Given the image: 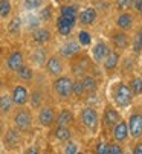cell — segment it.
Returning a JSON list of instances; mask_svg holds the SVG:
<instances>
[{
    "label": "cell",
    "instance_id": "1",
    "mask_svg": "<svg viewBox=\"0 0 142 154\" xmlns=\"http://www.w3.org/2000/svg\"><path fill=\"white\" fill-rule=\"evenodd\" d=\"M113 101H115L116 107H119V108H127L131 104L133 93H131L130 87L125 82H119L115 87V90H113Z\"/></svg>",
    "mask_w": 142,
    "mask_h": 154
},
{
    "label": "cell",
    "instance_id": "2",
    "mask_svg": "<svg viewBox=\"0 0 142 154\" xmlns=\"http://www.w3.org/2000/svg\"><path fill=\"white\" fill-rule=\"evenodd\" d=\"M72 85H74L72 78L60 75V76H57V78H55V81H54V85H52V87H54L55 95H57L60 99L66 101V99H69L70 96H72Z\"/></svg>",
    "mask_w": 142,
    "mask_h": 154
},
{
    "label": "cell",
    "instance_id": "3",
    "mask_svg": "<svg viewBox=\"0 0 142 154\" xmlns=\"http://www.w3.org/2000/svg\"><path fill=\"white\" fill-rule=\"evenodd\" d=\"M12 124L18 131H29L32 127V113L28 108H18L12 116Z\"/></svg>",
    "mask_w": 142,
    "mask_h": 154
},
{
    "label": "cell",
    "instance_id": "4",
    "mask_svg": "<svg viewBox=\"0 0 142 154\" xmlns=\"http://www.w3.org/2000/svg\"><path fill=\"white\" fill-rule=\"evenodd\" d=\"M99 115L93 107H84L81 110V122L83 125L90 131V133H95L99 127Z\"/></svg>",
    "mask_w": 142,
    "mask_h": 154
},
{
    "label": "cell",
    "instance_id": "5",
    "mask_svg": "<svg viewBox=\"0 0 142 154\" xmlns=\"http://www.w3.org/2000/svg\"><path fill=\"white\" fill-rule=\"evenodd\" d=\"M127 127H128V136L131 139H140L142 137V113L130 115L127 121Z\"/></svg>",
    "mask_w": 142,
    "mask_h": 154
},
{
    "label": "cell",
    "instance_id": "6",
    "mask_svg": "<svg viewBox=\"0 0 142 154\" xmlns=\"http://www.w3.org/2000/svg\"><path fill=\"white\" fill-rule=\"evenodd\" d=\"M55 118H57V115H55V110L51 107V105H41V108H40V112H38V124L41 125V127H52L54 124H55Z\"/></svg>",
    "mask_w": 142,
    "mask_h": 154
},
{
    "label": "cell",
    "instance_id": "7",
    "mask_svg": "<svg viewBox=\"0 0 142 154\" xmlns=\"http://www.w3.org/2000/svg\"><path fill=\"white\" fill-rule=\"evenodd\" d=\"M11 98H12V102L14 105H18V107H23V105H26L28 101H29V92L25 85H15L12 92H11Z\"/></svg>",
    "mask_w": 142,
    "mask_h": 154
},
{
    "label": "cell",
    "instance_id": "8",
    "mask_svg": "<svg viewBox=\"0 0 142 154\" xmlns=\"http://www.w3.org/2000/svg\"><path fill=\"white\" fill-rule=\"evenodd\" d=\"M46 70H47V73L49 75H52V76H60V75H63V72H64V64H63V61H61V58L60 57H57V55H52V57H49L46 60Z\"/></svg>",
    "mask_w": 142,
    "mask_h": 154
},
{
    "label": "cell",
    "instance_id": "9",
    "mask_svg": "<svg viewBox=\"0 0 142 154\" xmlns=\"http://www.w3.org/2000/svg\"><path fill=\"white\" fill-rule=\"evenodd\" d=\"M121 119L122 118H121L119 112H118L116 108H113V107H107L104 110V113H103V125L107 130H112Z\"/></svg>",
    "mask_w": 142,
    "mask_h": 154
},
{
    "label": "cell",
    "instance_id": "10",
    "mask_svg": "<svg viewBox=\"0 0 142 154\" xmlns=\"http://www.w3.org/2000/svg\"><path fill=\"white\" fill-rule=\"evenodd\" d=\"M112 137L115 142H125L128 139V127L125 121H119L113 128H112Z\"/></svg>",
    "mask_w": 142,
    "mask_h": 154
},
{
    "label": "cell",
    "instance_id": "11",
    "mask_svg": "<svg viewBox=\"0 0 142 154\" xmlns=\"http://www.w3.org/2000/svg\"><path fill=\"white\" fill-rule=\"evenodd\" d=\"M109 54H110V48L106 45L104 41H98L96 45L93 46V51H92L93 61H95V63H98V64L104 63V60L109 57Z\"/></svg>",
    "mask_w": 142,
    "mask_h": 154
},
{
    "label": "cell",
    "instance_id": "12",
    "mask_svg": "<svg viewBox=\"0 0 142 154\" xmlns=\"http://www.w3.org/2000/svg\"><path fill=\"white\" fill-rule=\"evenodd\" d=\"M5 145L8 148H17L21 142V131H18L15 127L14 128H8L6 130V133H5Z\"/></svg>",
    "mask_w": 142,
    "mask_h": 154
},
{
    "label": "cell",
    "instance_id": "13",
    "mask_svg": "<svg viewBox=\"0 0 142 154\" xmlns=\"http://www.w3.org/2000/svg\"><path fill=\"white\" fill-rule=\"evenodd\" d=\"M75 23H77V20H74V18H66V17H61V15H60V17L57 18V29H58V32H60L63 37H67L70 32H72Z\"/></svg>",
    "mask_w": 142,
    "mask_h": 154
},
{
    "label": "cell",
    "instance_id": "14",
    "mask_svg": "<svg viewBox=\"0 0 142 154\" xmlns=\"http://www.w3.org/2000/svg\"><path fill=\"white\" fill-rule=\"evenodd\" d=\"M23 61H25V58H23V54L20 51H15L12 54H9V57L6 58V67L11 70V72H17L21 66H23Z\"/></svg>",
    "mask_w": 142,
    "mask_h": 154
},
{
    "label": "cell",
    "instance_id": "15",
    "mask_svg": "<svg viewBox=\"0 0 142 154\" xmlns=\"http://www.w3.org/2000/svg\"><path fill=\"white\" fill-rule=\"evenodd\" d=\"M96 17H98V14H96V9H95V8H84L80 12V15H78L80 21L83 25H86V26L93 25L95 21H96Z\"/></svg>",
    "mask_w": 142,
    "mask_h": 154
},
{
    "label": "cell",
    "instance_id": "16",
    "mask_svg": "<svg viewBox=\"0 0 142 154\" xmlns=\"http://www.w3.org/2000/svg\"><path fill=\"white\" fill-rule=\"evenodd\" d=\"M74 113L70 110H61V112L57 115L55 118V122L58 127H70L74 124Z\"/></svg>",
    "mask_w": 142,
    "mask_h": 154
},
{
    "label": "cell",
    "instance_id": "17",
    "mask_svg": "<svg viewBox=\"0 0 142 154\" xmlns=\"http://www.w3.org/2000/svg\"><path fill=\"white\" fill-rule=\"evenodd\" d=\"M80 49H81V46L78 45V43H75V41H69V43H66V45L61 46L60 54H61V57H64V58H70V57L77 55V54L80 52Z\"/></svg>",
    "mask_w": 142,
    "mask_h": 154
},
{
    "label": "cell",
    "instance_id": "18",
    "mask_svg": "<svg viewBox=\"0 0 142 154\" xmlns=\"http://www.w3.org/2000/svg\"><path fill=\"white\" fill-rule=\"evenodd\" d=\"M119 58H121V55H119V52H110L109 54V57L104 60V69L107 70V72H113L116 67H118V63H119Z\"/></svg>",
    "mask_w": 142,
    "mask_h": 154
},
{
    "label": "cell",
    "instance_id": "19",
    "mask_svg": "<svg viewBox=\"0 0 142 154\" xmlns=\"http://www.w3.org/2000/svg\"><path fill=\"white\" fill-rule=\"evenodd\" d=\"M116 26L122 29V31H127L133 26V15H130L128 12H122L121 15H118L116 18Z\"/></svg>",
    "mask_w": 142,
    "mask_h": 154
},
{
    "label": "cell",
    "instance_id": "20",
    "mask_svg": "<svg viewBox=\"0 0 142 154\" xmlns=\"http://www.w3.org/2000/svg\"><path fill=\"white\" fill-rule=\"evenodd\" d=\"M12 108H14V102H12V98L11 95H0V113L2 115H8L12 112Z\"/></svg>",
    "mask_w": 142,
    "mask_h": 154
},
{
    "label": "cell",
    "instance_id": "21",
    "mask_svg": "<svg viewBox=\"0 0 142 154\" xmlns=\"http://www.w3.org/2000/svg\"><path fill=\"white\" fill-rule=\"evenodd\" d=\"M32 38H34L35 43H38V45H46V43L51 40V31L44 29V28L35 29L34 34H32Z\"/></svg>",
    "mask_w": 142,
    "mask_h": 154
},
{
    "label": "cell",
    "instance_id": "22",
    "mask_svg": "<svg viewBox=\"0 0 142 154\" xmlns=\"http://www.w3.org/2000/svg\"><path fill=\"white\" fill-rule=\"evenodd\" d=\"M54 136L60 142H67L72 137V130H70V127H58L57 125V128L54 130Z\"/></svg>",
    "mask_w": 142,
    "mask_h": 154
},
{
    "label": "cell",
    "instance_id": "23",
    "mask_svg": "<svg viewBox=\"0 0 142 154\" xmlns=\"http://www.w3.org/2000/svg\"><path fill=\"white\" fill-rule=\"evenodd\" d=\"M112 40H113V43H115L116 48H119V49H127V48H128V37H127L124 32L115 34Z\"/></svg>",
    "mask_w": 142,
    "mask_h": 154
},
{
    "label": "cell",
    "instance_id": "24",
    "mask_svg": "<svg viewBox=\"0 0 142 154\" xmlns=\"http://www.w3.org/2000/svg\"><path fill=\"white\" fill-rule=\"evenodd\" d=\"M81 81H83V85H84V89H86V93H93V92H96L98 82H96V79H95L93 76L87 75V76H84Z\"/></svg>",
    "mask_w": 142,
    "mask_h": 154
},
{
    "label": "cell",
    "instance_id": "25",
    "mask_svg": "<svg viewBox=\"0 0 142 154\" xmlns=\"http://www.w3.org/2000/svg\"><path fill=\"white\" fill-rule=\"evenodd\" d=\"M17 76L21 79V81H31L34 78V70L29 67V66L23 64L21 67L17 70Z\"/></svg>",
    "mask_w": 142,
    "mask_h": 154
},
{
    "label": "cell",
    "instance_id": "26",
    "mask_svg": "<svg viewBox=\"0 0 142 154\" xmlns=\"http://www.w3.org/2000/svg\"><path fill=\"white\" fill-rule=\"evenodd\" d=\"M130 90L133 93V96H140L142 95V76H134L130 81Z\"/></svg>",
    "mask_w": 142,
    "mask_h": 154
},
{
    "label": "cell",
    "instance_id": "27",
    "mask_svg": "<svg viewBox=\"0 0 142 154\" xmlns=\"http://www.w3.org/2000/svg\"><path fill=\"white\" fill-rule=\"evenodd\" d=\"M29 102H31L32 108H40L43 104V93L40 90H34L32 95L29 93Z\"/></svg>",
    "mask_w": 142,
    "mask_h": 154
},
{
    "label": "cell",
    "instance_id": "28",
    "mask_svg": "<svg viewBox=\"0 0 142 154\" xmlns=\"http://www.w3.org/2000/svg\"><path fill=\"white\" fill-rule=\"evenodd\" d=\"M32 61H34L35 64H38V66L44 64V61H46V51H44L43 48L35 49V51L32 52Z\"/></svg>",
    "mask_w": 142,
    "mask_h": 154
},
{
    "label": "cell",
    "instance_id": "29",
    "mask_svg": "<svg viewBox=\"0 0 142 154\" xmlns=\"http://www.w3.org/2000/svg\"><path fill=\"white\" fill-rule=\"evenodd\" d=\"M12 11L9 0H0V18H8Z\"/></svg>",
    "mask_w": 142,
    "mask_h": 154
},
{
    "label": "cell",
    "instance_id": "30",
    "mask_svg": "<svg viewBox=\"0 0 142 154\" xmlns=\"http://www.w3.org/2000/svg\"><path fill=\"white\" fill-rule=\"evenodd\" d=\"M60 15H61V17H66V18H74V20H77V8H75V6H69V5L61 6Z\"/></svg>",
    "mask_w": 142,
    "mask_h": 154
},
{
    "label": "cell",
    "instance_id": "31",
    "mask_svg": "<svg viewBox=\"0 0 142 154\" xmlns=\"http://www.w3.org/2000/svg\"><path fill=\"white\" fill-rule=\"evenodd\" d=\"M20 29H21V18L20 17H14L8 23V32L9 34H18Z\"/></svg>",
    "mask_w": 142,
    "mask_h": 154
},
{
    "label": "cell",
    "instance_id": "32",
    "mask_svg": "<svg viewBox=\"0 0 142 154\" xmlns=\"http://www.w3.org/2000/svg\"><path fill=\"white\" fill-rule=\"evenodd\" d=\"M72 95H75L77 98H83L86 95V89L83 85V81L78 79V81H74V85H72Z\"/></svg>",
    "mask_w": 142,
    "mask_h": 154
},
{
    "label": "cell",
    "instance_id": "33",
    "mask_svg": "<svg viewBox=\"0 0 142 154\" xmlns=\"http://www.w3.org/2000/svg\"><path fill=\"white\" fill-rule=\"evenodd\" d=\"M25 9L26 11H35L43 6V0H25Z\"/></svg>",
    "mask_w": 142,
    "mask_h": 154
},
{
    "label": "cell",
    "instance_id": "34",
    "mask_svg": "<svg viewBox=\"0 0 142 154\" xmlns=\"http://www.w3.org/2000/svg\"><path fill=\"white\" fill-rule=\"evenodd\" d=\"M78 151V143L74 140H67V143L63 148V154H77Z\"/></svg>",
    "mask_w": 142,
    "mask_h": 154
},
{
    "label": "cell",
    "instance_id": "35",
    "mask_svg": "<svg viewBox=\"0 0 142 154\" xmlns=\"http://www.w3.org/2000/svg\"><path fill=\"white\" fill-rule=\"evenodd\" d=\"M131 6H133V0H116V8L122 12H127L128 9H131Z\"/></svg>",
    "mask_w": 142,
    "mask_h": 154
},
{
    "label": "cell",
    "instance_id": "36",
    "mask_svg": "<svg viewBox=\"0 0 142 154\" xmlns=\"http://www.w3.org/2000/svg\"><path fill=\"white\" fill-rule=\"evenodd\" d=\"M78 41H80V45H81V46H90L92 37H90L89 32H86V31H80V34H78Z\"/></svg>",
    "mask_w": 142,
    "mask_h": 154
},
{
    "label": "cell",
    "instance_id": "37",
    "mask_svg": "<svg viewBox=\"0 0 142 154\" xmlns=\"http://www.w3.org/2000/svg\"><path fill=\"white\" fill-rule=\"evenodd\" d=\"M95 154H109V142L107 140H99L95 148Z\"/></svg>",
    "mask_w": 142,
    "mask_h": 154
},
{
    "label": "cell",
    "instance_id": "38",
    "mask_svg": "<svg viewBox=\"0 0 142 154\" xmlns=\"http://www.w3.org/2000/svg\"><path fill=\"white\" fill-rule=\"evenodd\" d=\"M109 154H124V149L119 142H113L109 143Z\"/></svg>",
    "mask_w": 142,
    "mask_h": 154
},
{
    "label": "cell",
    "instance_id": "39",
    "mask_svg": "<svg viewBox=\"0 0 142 154\" xmlns=\"http://www.w3.org/2000/svg\"><path fill=\"white\" fill-rule=\"evenodd\" d=\"M40 17H41V20H44V21L51 20V18H52V9H51L49 6H46L44 9H41V14H40Z\"/></svg>",
    "mask_w": 142,
    "mask_h": 154
},
{
    "label": "cell",
    "instance_id": "40",
    "mask_svg": "<svg viewBox=\"0 0 142 154\" xmlns=\"http://www.w3.org/2000/svg\"><path fill=\"white\" fill-rule=\"evenodd\" d=\"M23 154H41V151H40V148H38V146L32 145V146H28Z\"/></svg>",
    "mask_w": 142,
    "mask_h": 154
},
{
    "label": "cell",
    "instance_id": "41",
    "mask_svg": "<svg viewBox=\"0 0 142 154\" xmlns=\"http://www.w3.org/2000/svg\"><path fill=\"white\" fill-rule=\"evenodd\" d=\"M131 154H142V142H137L131 151Z\"/></svg>",
    "mask_w": 142,
    "mask_h": 154
},
{
    "label": "cell",
    "instance_id": "42",
    "mask_svg": "<svg viewBox=\"0 0 142 154\" xmlns=\"http://www.w3.org/2000/svg\"><path fill=\"white\" fill-rule=\"evenodd\" d=\"M133 6L137 12H142V0H133Z\"/></svg>",
    "mask_w": 142,
    "mask_h": 154
},
{
    "label": "cell",
    "instance_id": "43",
    "mask_svg": "<svg viewBox=\"0 0 142 154\" xmlns=\"http://www.w3.org/2000/svg\"><path fill=\"white\" fill-rule=\"evenodd\" d=\"M139 43L142 45V29H140V32H139Z\"/></svg>",
    "mask_w": 142,
    "mask_h": 154
},
{
    "label": "cell",
    "instance_id": "44",
    "mask_svg": "<svg viewBox=\"0 0 142 154\" xmlns=\"http://www.w3.org/2000/svg\"><path fill=\"white\" fill-rule=\"evenodd\" d=\"M77 154H86V152H83V151H77Z\"/></svg>",
    "mask_w": 142,
    "mask_h": 154
},
{
    "label": "cell",
    "instance_id": "45",
    "mask_svg": "<svg viewBox=\"0 0 142 154\" xmlns=\"http://www.w3.org/2000/svg\"><path fill=\"white\" fill-rule=\"evenodd\" d=\"M0 128H2V119H0Z\"/></svg>",
    "mask_w": 142,
    "mask_h": 154
},
{
    "label": "cell",
    "instance_id": "46",
    "mask_svg": "<svg viewBox=\"0 0 142 154\" xmlns=\"http://www.w3.org/2000/svg\"><path fill=\"white\" fill-rule=\"evenodd\" d=\"M54 2H60V0H54Z\"/></svg>",
    "mask_w": 142,
    "mask_h": 154
},
{
    "label": "cell",
    "instance_id": "47",
    "mask_svg": "<svg viewBox=\"0 0 142 154\" xmlns=\"http://www.w3.org/2000/svg\"><path fill=\"white\" fill-rule=\"evenodd\" d=\"M124 154H128V152H124Z\"/></svg>",
    "mask_w": 142,
    "mask_h": 154
},
{
    "label": "cell",
    "instance_id": "48",
    "mask_svg": "<svg viewBox=\"0 0 142 154\" xmlns=\"http://www.w3.org/2000/svg\"><path fill=\"white\" fill-rule=\"evenodd\" d=\"M0 151H2V148H0Z\"/></svg>",
    "mask_w": 142,
    "mask_h": 154
},
{
    "label": "cell",
    "instance_id": "49",
    "mask_svg": "<svg viewBox=\"0 0 142 154\" xmlns=\"http://www.w3.org/2000/svg\"><path fill=\"white\" fill-rule=\"evenodd\" d=\"M44 154H47V152H44Z\"/></svg>",
    "mask_w": 142,
    "mask_h": 154
}]
</instances>
